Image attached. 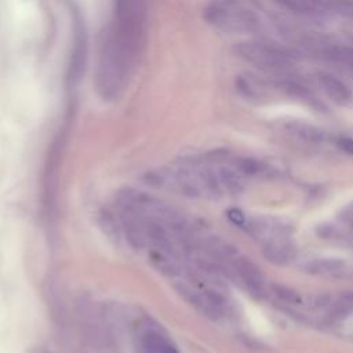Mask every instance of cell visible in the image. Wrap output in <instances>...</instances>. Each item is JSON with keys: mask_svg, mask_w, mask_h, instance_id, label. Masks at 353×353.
<instances>
[{"mask_svg": "<svg viewBox=\"0 0 353 353\" xmlns=\"http://www.w3.org/2000/svg\"><path fill=\"white\" fill-rule=\"evenodd\" d=\"M101 226L103 228V230L112 237V239H119L120 234V219L117 221V218L113 216V214L110 211H102L101 214Z\"/></svg>", "mask_w": 353, "mask_h": 353, "instance_id": "cell-17", "label": "cell"}, {"mask_svg": "<svg viewBox=\"0 0 353 353\" xmlns=\"http://www.w3.org/2000/svg\"><path fill=\"white\" fill-rule=\"evenodd\" d=\"M272 291L284 303H288V305H299V303H302V296L299 295L298 291L292 290L291 287L281 285V284H273L272 285Z\"/></svg>", "mask_w": 353, "mask_h": 353, "instance_id": "cell-16", "label": "cell"}, {"mask_svg": "<svg viewBox=\"0 0 353 353\" xmlns=\"http://www.w3.org/2000/svg\"><path fill=\"white\" fill-rule=\"evenodd\" d=\"M327 325L341 338L353 339V291L328 299Z\"/></svg>", "mask_w": 353, "mask_h": 353, "instance_id": "cell-4", "label": "cell"}, {"mask_svg": "<svg viewBox=\"0 0 353 353\" xmlns=\"http://www.w3.org/2000/svg\"><path fill=\"white\" fill-rule=\"evenodd\" d=\"M234 51L247 62L269 70H287L294 63V57L287 50L266 41H243Z\"/></svg>", "mask_w": 353, "mask_h": 353, "instance_id": "cell-3", "label": "cell"}, {"mask_svg": "<svg viewBox=\"0 0 353 353\" xmlns=\"http://www.w3.org/2000/svg\"><path fill=\"white\" fill-rule=\"evenodd\" d=\"M236 88L241 97L250 101H261L266 97L265 85L256 76L240 74L236 79Z\"/></svg>", "mask_w": 353, "mask_h": 353, "instance_id": "cell-12", "label": "cell"}, {"mask_svg": "<svg viewBox=\"0 0 353 353\" xmlns=\"http://www.w3.org/2000/svg\"><path fill=\"white\" fill-rule=\"evenodd\" d=\"M142 353H179L172 341L159 328L146 327L139 335Z\"/></svg>", "mask_w": 353, "mask_h": 353, "instance_id": "cell-10", "label": "cell"}, {"mask_svg": "<svg viewBox=\"0 0 353 353\" xmlns=\"http://www.w3.org/2000/svg\"><path fill=\"white\" fill-rule=\"evenodd\" d=\"M336 146L345 153L353 154V138L350 137H339L336 139Z\"/></svg>", "mask_w": 353, "mask_h": 353, "instance_id": "cell-19", "label": "cell"}, {"mask_svg": "<svg viewBox=\"0 0 353 353\" xmlns=\"http://www.w3.org/2000/svg\"><path fill=\"white\" fill-rule=\"evenodd\" d=\"M281 7L305 15H317L324 11L325 7L314 0H276Z\"/></svg>", "mask_w": 353, "mask_h": 353, "instance_id": "cell-13", "label": "cell"}, {"mask_svg": "<svg viewBox=\"0 0 353 353\" xmlns=\"http://www.w3.org/2000/svg\"><path fill=\"white\" fill-rule=\"evenodd\" d=\"M288 128L294 134H296L298 137H301L306 141L319 142V141H323V138H324V134L320 130L314 128L313 125H307V124H302V123H292L288 125Z\"/></svg>", "mask_w": 353, "mask_h": 353, "instance_id": "cell-15", "label": "cell"}, {"mask_svg": "<svg viewBox=\"0 0 353 353\" xmlns=\"http://www.w3.org/2000/svg\"><path fill=\"white\" fill-rule=\"evenodd\" d=\"M301 268L306 273L324 277H343L349 272L346 263L342 259L332 256L307 258L301 263Z\"/></svg>", "mask_w": 353, "mask_h": 353, "instance_id": "cell-9", "label": "cell"}, {"mask_svg": "<svg viewBox=\"0 0 353 353\" xmlns=\"http://www.w3.org/2000/svg\"><path fill=\"white\" fill-rule=\"evenodd\" d=\"M230 266L239 280L244 284V287L255 296H259L265 291V277L259 268L251 262L250 259L240 256L239 254L233 255L230 259Z\"/></svg>", "mask_w": 353, "mask_h": 353, "instance_id": "cell-7", "label": "cell"}, {"mask_svg": "<svg viewBox=\"0 0 353 353\" xmlns=\"http://www.w3.org/2000/svg\"><path fill=\"white\" fill-rule=\"evenodd\" d=\"M234 168L240 175H244V176H255L265 172V165L256 159H251V157L237 159L234 161Z\"/></svg>", "mask_w": 353, "mask_h": 353, "instance_id": "cell-14", "label": "cell"}, {"mask_svg": "<svg viewBox=\"0 0 353 353\" xmlns=\"http://www.w3.org/2000/svg\"><path fill=\"white\" fill-rule=\"evenodd\" d=\"M149 0H114L113 19L101 43L97 66V90L112 101L124 90L141 54Z\"/></svg>", "mask_w": 353, "mask_h": 353, "instance_id": "cell-1", "label": "cell"}, {"mask_svg": "<svg viewBox=\"0 0 353 353\" xmlns=\"http://www.w3.org/2000/svg\"><path fill=\"white\" fill-rule=\"evenodd\" d=\"M276 85L279 90H281L287 95L298 98L299 101H303L305 103H307L312 108H316V109L323 108V103L320 102V99H317L314 92L310 91L305 84H302L299 81H295L292 79H281L276 83Z\"/></svg>", "mask_w": 353, "mask_h": 353, "instance_id": "cell-11", "label": "cell"}, {"mask_svg": "<svg viewBox=\"0 0 353 353\" xmlns=\"http://www.w3.org/2000/svg\"><path fill=\"white\" fill-rule=\"evenodd\" d=\"M342 218H343V221H345L346 223H349V225L353 226V204H350L349 207H346V208L343 210Z\"/></svg>", "mask_w": 353, "mask_h": 353, "instance_id": "cell-20", "label": "cell"}, {"mask_svg": "<svg viewBox=\"0 0 353 353\" xmlns=\"http://www.w3.org/2000/svg\"><path fill=\"white\" fill-rule=\"evenodd\" d=\"M259 228L261 230L270 232L266 240L263 241V248H262L263 256L269 262L276 265H284L292 261V258L295 256V245L291 241L285 228L277 226V225H272L269 228L266 222L259 223Z\"/></svg>", "mask_w": 353, "mask_h": 353, "instance_id": "cell-5", "label": "cell"}, {"mask_svg": "<svg viewBox=\"0 0 353 353\" xmlns=\"http://www.w3.org/2000/svg\"><path fill=\"white\" fill-rule=\"evenodd\" d=\"M73 25V44L68 65V81L70 85H76L84 76L87 58H88V34L85 25L79 14H74Z\"/></svg>", "mask_w": 353, "mask_h": 353, "instance_id": "cell-6", "label": "cell"}, {"mask_svg": "<svg viewBox=\"0 0 353 353\" xmlns=\"http://www.w3.org/2000/svg\"><path fill=\"white\" fill-rule=\"evenodd\" d=\"M228 218L230 219V222H233L237 226H245L247 221H245V215L243 211H240L239 208H230L228 211Z\"/></svg>", "mask_w": 353, "mask_h": 353, "instance_id": "cell-18", "label": "cell"}, {"mask_svg": "<svg viewBox=\"0 0 353 353\" xmlns=\"http://www.w3.org/2000/svg\"><path fill=\"white\" fill-rule=\"evenodd\" d=\"M316 79L323 92L332 102L339 106H350L353 103V91L343 80L328 72H319Z\"/></svg>", "mask_w": 353, "mask_h": 353, "instance_id": "cell-8", "label": "cell"}, {"mask_svg": "<svg viewBox=\"0 0 353 353\" xmlns=\"http://www.w3.org/2000/svg\"><path fill=\"white\" fill-rule=\"evenodd\" d=\"M205 21L226 33L248 34L261 29L256 12L241 0H212L204 10Z\"/></svg>", "mask_w": 353, "mask_h": 353, "instance_id": "cell-2", "label": "cell"}]
</instances>
